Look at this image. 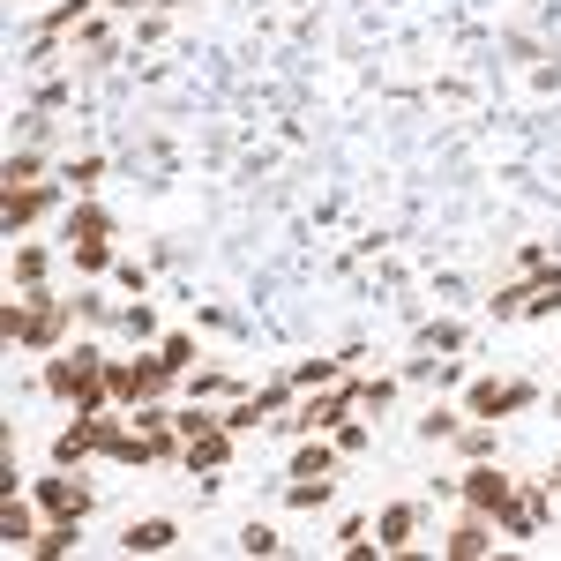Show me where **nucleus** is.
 Segmentation results:
<instances>
[{"instance_id":"nucleus-6","label":"nucleus","mask_w":561,"mask_h":561,"mask_svg":"<svg viewBox=\"0 0 561 561\" xmlns=\"http://www.w3.org/2000/svg\"><path fill=\"white\" fill-rule=\"evenodd\" d=\"M187 464H195V472H202V464H225V427H202L195 449H187Z\"/></svg>"},{"instance_id":"nucleus-5","label":"nucleus","mask_w":561,"mask_h":561,"mask_svg":"<svg viewBox=\"0 0 561 561\" xmlns=\"http://www.w3.org/2000/svg\"><path fill=\"white\" fill-rule=\"evenodd\" d=\"M128 547H135V554H158V547H173V524H165V517L135 524V532H128Z\"/></svg>"},{"instance_id":"nucleus-7","label":"nucleus","mask_w":561,"mask_h":561,"mask_svg":"<svg viewBox=\"0 0 561 561\" xmlns=\"http://www.w3.org/2000/svg\"><path fill=\"white\" fill-rule=\"evenodd\" d=\"M404 532H412V509H389V517H382V547H404Z\"/></svg>"},{"instance_id":"nucleus-1","label":"nucleus","mask_w":561,"mask_h":561,"mask_svg":"<svg viewBox=\"0 0 561 561\" xmlns=\"http://www.w3.org/2000/svg\"><path fill=\"white\" fill-rule=\"evenodd\" d=\"M464 494H472V509L509 517V479H502V472H472V479H464Z\"/></svg>"},{"instance_id":"nucleus-9","label":"nucleus","mask_w":561,"mask_h":561,"mask_svg":"<svg viewBox=\"0 0 561 561\" xmlns=\"http://www.w3.org/2000/svg\"><path fill=\"white\" fill-rule=\"evenodd\" d=\"M449 554H487V524H464V532L449 539Z\"/></svg>"},{"instance_id":"nucleus-3","label":"nucleus","mask_w":561,"mask_h":561,"mask_svg":"<svg viewBox=\"0 0 561 561\" xmlns=\"http://www.w3.org/2000/svg\"><path fill=\"white\" fill-rule=\"evenodd\" d=\"M45 509H53V517H83V509H90V494L83 487H75V479H45Z\"/></svg>"},{"instance_id":"nucleus-10","label":"nucleus","mask_w":561,"mask_h":561,"mask_svg":"<svg viewBox=\"0 0 561 561\" xmlns=\"http://www.w3.org/2000/svg\"><path fill=\"white\" fill-rule=\"evenodd\" d=\"M330 472V449H300V479H322Z\"/></svg>"},{"instance_id":"nucleus-4","label":"nucleus","mask_w":561,"mask_h":561,"mask_svg":"<svg viewBox=\"0 0 561 561\" xmlns=\"http://www.w3.org/2000/svg\"><path fill=\"white\" fill-rule=\"evenodd\" d=\"M38 210H45V187H23V180H8V232H23Z\"/></svg>"},{"instance_id":"nucleus-12","label":"nucleus","mask_w":561,"mask_h":561,"mask_svg":"<svg viewBox=\"0 0 561 561\" xmlns=\"http://www.w3.org/2000/svg\"><path fill=\"white\" fill-rule=\"evenodd\" d=\"M554 487H561V472H554Z\"/></svg>"},{"instance_id":"nucleus-11","label":"nucleus","mask_w":561,"mask_h":561,"mask_svg":"<svg viewBox=\"0 0 561 561\" xmlns=\"http://www.w3.org/2000/svg\"><path fill=\"white\" fill-rule=\"evenodd\" d=\"M75 262H83V270H105V240H75Z\"/></svg>"},{"instance_id":"nucleus-8","label":"nucleus","mask_w":561,"mask_h":561,"mask_svg":"<svg viewBox=\"0 0 561 561\" xmlns=\"http://www.w3.org/2000/svg\"><path fill=\"white\" fill-rule=\"evenodd\" d=\"M68 240H105V210H75V225H68Z\"/></svg>"},{"instance_id":"nucleus-2","label":"nucleus","mask_w":561,"mask_h":561,"mask_svg":"<svg viewBox=\"0 0 561 561\" xmlns=\"http://www.w3.org/2000/svg\"><path fill=\"white\" fill-rule=\"evenodd\" d=\"M524 397H532V389H517V382H479V389H472V412L494 419V412H517Z\"/></svg>"}]
</instances>
